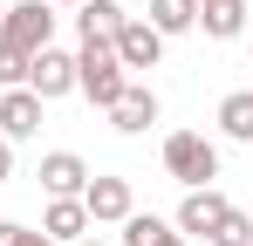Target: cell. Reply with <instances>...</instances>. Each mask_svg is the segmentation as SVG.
Listing matches in <instances>:
<instances>
[{
	"label": "cell",
	"mask_w": 253,
	"mask_h": 246,
	"mask_svg": "<svg viewBox=\"0 0 253 246\" xmlns=\"http://www.w3.org/2000/svg\"><path fill=\"white\" fill-rule=\"evenodd\" d=\"M219 130H226L233 144H253V89H233V96L219 103Z\"/></svg>",
	"instance_id": "obj_15"
},
{
	"label": "cell",
	"mask_w": 253,
	"mask_h": 246,
	"mask_svg": "<svg viewBox=\"0 0 253 246\" xmlns=\"http://www.w3.org/2000/svg\"><path fill=\"white\" fill-rule=\"evenodd\" d=\"M83 212H89V226H124L130 212H137L130 178H89L83 185Z\"/></svg>",
	"instance_id": "obj_6"
},
{
	"label": "cell",
	"mask_w": 253,
	"mask_h": 246,
	"mask_svg": "<svg viewBox=\"0 0 253 246\" xmlns=\"http://www.w3.org/2000/svg\"><path fill=\"white\" fill-rule=\"evenodd\" d=\"M103 117H110V130H124V137H144V130L158 123V89H151V82H124V96H117Z\"/></svg>",
	"instance_id": "obj_8"
},
{
	"label": "cell",
	"mask_w": 253,
	"mask_h": 246,
	"mask_svg": "<svg viewBox=\"0 0 253 246\" xmlns=\"http://www.w3.org/2000/svg\"><path fill=\"white\" fill-rule=\"evenodd\" d=\"M206 246H253V219L240 212V205H233V212H226V219H219V226L206 233Z\"/></svg>",
	"instance_id": "obj_16"
},
{
	"label": "cell",
	"mask_w": 253,
	"mask_h": 246,
	"mask_svg": "<svg viewBox=\"0 0 253 246\" xmlns=\"http://www.w3.org/2000/svg\"><path fill=\"white\" fill-rule=\"evenodd\" d=\"M35 178H42V192H48V199H83V185H89V164L76 158V151H48Z\"/></svg>",
	"instance_id": "obj_10"
},
{
	"label": "cell",
	"mask_w": 253,
	"mask_h": 246,
	"mask_svg": "<svg viewBox=\"0 0 253 246\" xmlns=\"http://www.w3.org/2000/svg\"><path fill=\"white\" fill-rule=\"evenodd\" d=\"M165 171L185 192H192V185H212V178H219V144L199 137V130H171L165 137Z\"/></svg>",
	"instance_id": "obj_2"
},
{
	"label": "cell",
	"mask_w": 253,
	"mask_h": 246,
	"mask_svg": "<svg viewBox=\"0 0 253 246\" xmlns=\"http://www.w3.org/2000/svg\"><path fill=\"white\" fill-rule=\"evenodd\" d=\"M158 246H185V233H178V226H165V233H158Z\"/></svg>",
	"instance_id": "obj_22"
},
{
	"label": "cell",
	"mask_w": 253,
	"mask_h": 246,
	"mask_svg": "<svg viewBox=\"0 0 253 246\" xmlns=\"http://www.w3.org/2000/svg\"><path fill=\"white\" fill-rule=\"evenodd\" d=\"M76 246H103V240H76Z\"/></svg>",
	"instance_id": "obj_24"
},
{
	"label": "cell",
	"mask_w": 253,
	"mask_h": 246,
	"mask_svg": "<svg viewBox=\"0 0 253 246\" xmlns=\"http://www.w3.org/2000/svg\"><path fill=\"white\" fill-rule=\"evenodd\" d=\"M199 28H206L212 41H233L247 28V0H199Z\"/></svg>",
	"instance_id": "obj_13"
},
{
	"label": "cell",
	"mask_w": 253,
	"mask_h": 246,
	"mask_svg": "<svg viewBox=\"0 0 253 246\" xmlns=\"http://www.w3.org/2000/svg\"><path fill=\"white\" fill-rule=\"evenodd\" d=\"M226 212H233V199H226L219 185H192V192L178 199V219H171V226H178L185 240H206V233L226 219Z\"/></svg>",
	"instance_id": "obj_5"
},
{
	"label": "cell",
	"mask_w": 253,
	"mask_h": 246,
	"mask_svg": "<svg viewBox=\"0 0 253 246\" xmlns=\"http://www.w3.org/2000/svg\"><path fill=\"white\" fill-rule=\"evenodd\" d=\"M28 89H35V96H42V103H55V96H69V89H76V55H69V48H55V41H48L42 55H35V62H28Z\"/></svg>",
	"instance_id": "obj_7"
},
{
	"label": "cell",
	"mask_w": 253,
	"mask_h": 246,
	"mask_svg": "<svg viewBox=\"0 0 253 246\" xmlns=\"http://www.w3.org/2000/svg\"><path fill=\"white\" fill-rule=\"evenodd\" d=\"M144 21H151L165 41H171V35H192V28H199V0H151Z\"/></svg>",
	"instance_id": "obj_14"
},
{
	"label": "cell",
	"mask_w": 253,
	"mask_h": 246,
	"mask_svg": "<svg viewBox=\"0 0 253 246\" xmlns=\"http://www.w3.org/2000/svg\"><path fill=\"white\" fill-rule=\"evenodd\" d=\"M48 7H83V0H48Z\"/></svg>",
	"instance_id": "obj_23"
},
{
	"label": "cell",
	"mask_w": 253,
	"mask_h": 246,
	"mask_svg": "<svg viewBox=\"0 0 253 246\" xmlns=\"http://www.w3.org/2000/svg\"><path fill=\"white\" fill-rule=\"evenodd\" d=\"M42 110H48V103L28 89V82L7 89V96H0V137H7V144H28V137L42 130Z\"/></svg>",
	"instance_id": "obj_9"
},
{
	"label": "cell",
	"mask_w": 253,
	"mask_h": 246,
	"mask_svg": "<svg viewBox=\"0 0 253 246\" xmlns=\"http://www.w3.org/2000/svg\"><path fill=\"white\" fill-rule=\"evenodd\" d=\"M0 21H7V0H0Z\"/></svg>",
	"instance_id": "obj_25"
},
{
	"label": "cell",
	"mask_w": 253,
	"mask_h": 246,
	"mask_svg": "<svg viewBox=\"0 0 253 246\" xmlns=\"http://www.w3.org/2000/svg\"><path fill=\"white\" fill-rule=\"evenodd\" d=\"M110 48H117V62H124V76L137 82L144 69H158V55H165V35H158V28H151L144 14H130L124 28H117V41H110Z\"/></svg>",
	"instance_id": "obj_4"
},
{
	"label": "cell",
	"mask_w": 253,
	"mask_h": 246,
	"mask_svg": "<svg viewBox=\"0 0 253 246\" xmlns=\"http://www.w3.org/2000/svg\"><path fill=\"white\" fill-rule=\"evenodd\" d=\"M21 240V226H14V219H0V246H14Z\"/></svg>",
	"instance_id": "obj_21"
},
{
	"label": "cell",
	"mask_w": 253,
	"mask_h": 246,
	"mask_svg": "<svg viewBox=\"0 0 253 246\" xmlns=\"http://www.w3.org/2000/svg\"><path fill=\"white\" fill-rule=\"evenodd\" d=\"M14 246H55V240H48V233H28V226H21V240H14Z\"/></svg>",
	"instance_id": "obj_20"
},
{
	"label": "cell",
	"mask_w": 253,
	"mask_h": 246,
	"mask_svg": "<svg viewBox=\"0 0 253 246\" xmlns=\"http://www.w3.org/2000/svg\"><path fill=\"white\" fill-rule=\"evenodd\" d=\"M158 233H165L158 212H130V219H124V246H158Z\"/></svg>",
	"instance_id": "obj_17"
},
{
	"label": "cell",
	"mask_w": 253,
	"mask_h": 246,
	"mask_svg": "<svg viewBox=\"0 0 253 246\" xmlns=\"http://www.w3.org/2000/svg\"><path fill=\"white\" fill-rule=\"evenodd\" d=\"M7 178H14V144L0 137V185H7Z\"/></svg>",
	"instance_id": "obj_19"
},
{
	"label": "cell",
	"mask_w": 253,
	"mask_h": 246,
	"mask_svg": "<svg viewBox=\"0 0 253 246\" xmlns=\"http://www.w3.org/2000/svg\"><path fill=\"white\" fill-rule=\"evenodd\" d=\"M124 82L130 76H124V62H117L110 41H83V48H76V89H83L96 110H110V103L124 96Z\"/></svg>",
	"instance_id": "obj_1"
},
{
	"label": "cell",
	"mask_w": 253,
	"mask_h": 246,
	"mask_svg": "<svg viewBox=\"0 0 253 246\" xmlns=\"http://www.w3.org/2000/svg\"><path fill=\"white\" fill-rule=\"evenodd\" d=\"M247 219H253V205H247Z\"/></svg>",
	"instance_id": "obj_26"
},
{
	"label": "cell",
	"mask_w": 253,
	"mask_h": 246,
	"mask_svg": "<svg viewBox=\"0 0 253 246\" xmlns=\"http://www.w3.org/2000/svg\"><path fill=\"white\" fill-rule=\"evenodd\" d=\"M130 21L124 0H83V14H76V28H83V41H117V28Z\"/></svg>",
	"instance_id": "obj_12"
},
{
	"label": "cell",
	"mask_w": 253,
	"mask_h": 246,
	"mask_svg": "<svg viewBox=\"0 0 253 246\" xmlns=\"http://www.w3.org/2000/svg\"><path fill=\"white\" fill-rule=\"evenodd\" d=\"M42 233L55 246H76V240H89V212H83V199H48V212H42Z\"/></svg>",
	"instance_id": "obj_11"
},
{
	"label": "cell",
	"mask_w": 253,
	"mask_h": 246,
	"mask_svg": "<svg viewBox=\"0 0 253 246\" xmlns=\"http://www.w3.org/2000/svg\"><path fill=\"white\" fill-rule=\"evenodd\" d=\"M28 62H35V55H21V48L0 41V89H21V82H28Z\"/></svg>",
	"instance_id": "obj_18"
},
{
	"label": "cell",
	"mask_w": 253,
	"mask_h": 246,
	"mask_svg": "<svg viewBox=\"0 0 253 246\" xmlns=\"http://www.w3.org/2000/svg\"><path fill=\"white\" fill-rule=\"evenodd\" d=\"M55 7L48 0H7V21H0V41L7 48H21V55H42L48 41H55Z\"/></svg>",
	"instance_id": "obj_3"
}]
</instances>
